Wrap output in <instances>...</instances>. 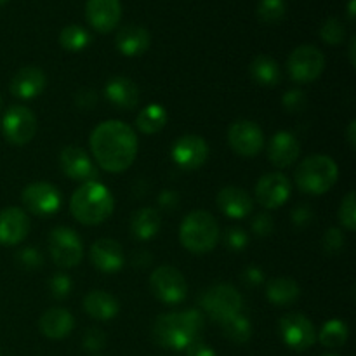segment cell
<instances>
[{
  "mask_svg": "<svg viewBox=\"0 0 356 356\" xmlns=\"http://www.w3.org/2000/svg\"><path fill=\"white\" fill-rule=\"evenodd\" d=\"M94 160L106 172H124L138 155V138L131 125L120 120L101 122L90 134Z\"/></svg>",
  "mask_w": 356,
  "mask_h": 356,
  "instance_id": "obj_1",
  "label": "cell"
},
{
  "mask_svg": "<svg viewBox=\"0 0 356 356\" xmlns=\"http://www.w3.org/2000/svg\"><path fill=\"white\" fill-rule=\"evenodd\" d=\"M204 315L198 309L165 313L153 323V339L167 350H186L204 329Z\"/></svg>",
  "mask_w": 356,
  "mask_h": 356,
  "instance_id": "obj_2",
  "label": "cell"
},
{
  "mask_svg": "<svg viewBox=\"0 0 356 356\" xmlns=\"http://www.w3.org/2000/svg\"><path fill=\"white\" fill-rule=\"evenodd\" d=\"M115 207L110 190L99 181L82 183L70 198L73 218L86 226H97L106 221Z\"/></svg>",
  "mask_w": 356,
  "mask_h": 356,
  "instance_id": "obj_3",
  "label": "cell"
},
{
  "mask_svg": "<svg viewBox=\"0 0 356 356\" xmlns=\"http://www.w3.org/2000/svg\"><path fill=\"white\" fill-rule=\"evenodd\" d=\"M179 240L184 249H188L190 252H211L219 240L218 221L207 211L190 212L181 222Z\"/></svg>",
  "mask_w": 356,
  "mask_h": 356,
  "instance_id": "obj_4",
  "label": "cell"
},
{
  "mask_svg": "<svg viewBox=\"0 0 356 356\" xmlns=\"http://www.w3.org/2000/svg\"><path fill=\"white\" fill-rule=\"evenodd\" d=\"M339 169L327 155H312L296 170V184L308 195H323L336 184Z\"/></svg>",
  "mask_w": 356,
  "mask_h": 356,
  "instance_id": "obj_5",
  "label": "cell"
},
{
  "mask_svg": "<svg viewBox=\"0 0 356 356\" xmlns=\"http://www.w3.org/2000/svg\"><path fill=\"white\" fill-rule=\"evenodd\" d=\"M202 308L216 322H225L238 315L242 309V296L235 287L228 284L212 285L202 296Z\"/></svg>",
  "mask_w": 356,
  "mask_h": 356,
  "instance_id": "obj_6",
  "label": "cell"
},
{
  "mask_svg": "<svg viewBox=\"0 0 356 356\" xmlns=\"http://www.w3.org/2000/svg\"><path fill=\"white\" fill-rule=\"evenodd\" d=\"M325 68V56L315 45H299L287 59L289 75L294 82H315Z\"/></svg>",
  "mask_w": 356,
  "mask_h": 356,
  "instance_id": "obj_7",
  "label": "cell"
},
{
  "mask_svg": "<svg viewBox=\"0 0 356 356\" xmlns=\"http://www.w3.org/2000/svg\"><path fill=\"white\" fill-rule=\"evenodd\" d=\"M149 289L153 296L167 306L179 305L188 294V284L183 273L172 266L156 268L149 277Z\"/></svg>",
  "mask_w": 356,
  "mask_h": 356,
  "instance_id": "obj_8",
  "label": "cell"
},
{
  "mask_svg": "<svg viewBox=\"0 0 356 356\" xmlns=\"http://www.w3.org/2000/svg\"><path fill=\"white\" fill-rule=\"evenodd\" d=\"M49 250L52 261L61 268L76 266L83 257L82 240L72 228L66 226L52 229L49 235Z\"/></svg>",
  "mask_w": 356,
  "mask_h": 356,
  "instance_id": "obj_9",
  "label": "cell"
},
{
  "mask_svg": "<svg viewBox=\"0 0 356 356\" xmlns=\"http://www.w3.org/2000/svg\"><path fill=\"white\" fill-rule=\"evenodd\" d=\"M282 341L294 351H306L315 344L316 330L312 320L301 313H287L278 322Z\"/></svg>",
  "mask_w": 356,
  "mask_h": 356,
  "instance_id": "obj_10",
  "label": "cell"
},
{
  "mask_svg": "<svg viewBox=\"0 0 356 356\" xmlns=\"http://www.w3.org/2000/svg\"><path fill=\"white\" fill-rule=\"evenodd\" d=\"M2 132L13 145H26L37 134V118L26 106H10L2 117Z\"/></svg>",
  "mask_w": 356,
  "mask_h": 356,
  "instance_id": "obj_11",
  "label": "cell"
},
{
  "mask_svg": "<svg viewBox=\"0 0 356 356\" xmlns=\"http://www.w3.org/2000/svg\"><path fill=\"white\" fill-rule=\"evenodd\" d=\"M24 207L35 216H52L61 209L63 197L51 183H31L21 193Z\"/></svg>",
  "mask_w": 356,
  "mask_h": 356,
  "instance_id": "obj_12",
  "label": "cell"
},
{
  "mask_svg": "<svg viewBox=\"0 0 356 356\" xmlns=\"http://www.w3.org/2000/svg\"><path fill=\"white\" fill-rule=\"evenodd\" d=\"M172 160L184 170H195L205 163L209 156V145L197 134L181 136L170 149Z\"/></svg>",
  "mask_w": 356,
  "mask_h": 356,
  "instance_id": "obj_13",
  "label": "cell"
},
{
  "mask_svg": "<svg viewBox=\"0 0 356 356\" xmlns=\"http://www.w3.org/2000/svg\"><path fill=\"white\" fill-rule=\"evenodd\" d=\"M228 143L238 155L256 156L264 146V136L256 122L238 120L229 127Z\"/></svg>",
  "mask_w": 356,
  "mask_h": 356,
  "instance_id": "obj_14",
  "label": "cell"
},
{
  "mask_svg": "<svg viewBox=\"0 0 356 356\" xmlns=\"http://www.w3.org/2000/svg\"><path fill=\"white\" fill-rule=\"evenodd\" d=\"M291 181L282 172L264 174L256 184V198L263 207L278 209L291 197Z\"/></svg>",
  "mask_w": 356,
  "mask_h": 356,
  "instance_id": "obj_15",
  "label": "cell"
},
{
  "mask_svg": "<svg viewBox=\"0 0 356 356\" xmlns=\"http://www.w3.org/2000/svg\"><path fill=\"white\" fill-rule=\"evenodd\" d=\"M59 165H61L63 172L73 181L89 183V181L97 179V169L92 159L79 146L63 148L61 155H59Z\"/></svg>",
  "mask_w": 356,
  "mask_h": 356,
  "instance_id": "obj_16",
  "label": "cell"
},
{
  "mask_svg": "<svg viewBox=\"0 0 356 356\" xmlns=\"http://www.w3.org/2000/svg\"><path fill=\"white\" fill-rule=\"evenodd\" d=\"M86 16L90 26L99 33L115 30L120 23L122 3L120 0H87Z\"/></svg>",
  "mask_w": 356,
  "mask_h": 356,
  "instance_id": "obj_17",
  "label": "cell"
},
{
  "mask_svg": "<svg viewBox=\"0 0 356 356\" xmlns=\"http://www.w3.org/2000/svg\"><path fill=\"white\" fill-rule=\"evenodd\" d=\"M30 232V219L19 207H7L0 212V243L17 245Z\"/></svg>",
  "mask_w": 356,
  "mask_h": 356,
  "instance_id": "obj_18",
  "label": "cell"
},
{
  "mask_svg": "<svg viewBox=\"0 0 356 356\" xmlns=\"http://www.w3.org/2000/svg\"><path fill=\"white\" fill-rule=\"evenodd\" d=\"M90 263L103 273H117L125 263L124 250L118 242L111 238H99L89 250Z\"/></svg>",
  "mask_w": 356,
  "mask_h": 356,
  "instance_id": "obj_19",
  "label": "cell"
},
{
  "mask_svg": "<svg viewBox=\"0 0 356 356\" xmlns=\"http://www.w3.org/2000/svg\"><path fill=\"white\" fill-rule=\"evenodd\" d=\"M299 153H301V145L298 138L287 131L277 132L268 145V159L280 169L292 165L299 159Z\"/></svg>",
  "mask_w": 356,
  "mask_h": 356,
  "instance_id": "obj_20",
  "label": "cell"
},
{
  "mask_svg": "<svg viewBox=\"0 0 356 356\" xmlns=\"http://www.w3.org/2000/svg\"><path fill=\"white\" fill-rule=\"evenodd\" d=\"M45 73L38 66H24L10 82V92L19 99H33L45 89Z\"/></svg>",
  "mask_w": 356,
  "mask_h": 356,
  "instance_id": "obj_21",
  "label": "cell"
},
{
  "mask_svg": "<svg viewBox=\"0 0 356 356\" xmlns=\"http://www.w3.org/2000/svg\"><path fill=\"white\" fill-rule=\"evenodd\" d=\"M218 207L228 218L242 219L252 212L254 202L245 190L236 186H226L218 193Z\"/></svg>",
  "mask_w": 356,
  "mask_h": 356,
  "instance_id": "obj_22",
  "label": "cell"
},
{
  "mask_svg": "<svg viewBox=\"0 0 356 356\" xmlns=\"http://www.w3.org/2000/svg\"><path fill=\"white\" fill-rule=\"evenodd\" d=\"M104 96L122 110H134L139 103V89L129 76H113L104 86Z\"/></svg>",
  "mask_w": 356,
  "mask_h": 356,
  "instance_id": "obj_23",
  "label": "cell"
},
{
  "mask_svg": "<svg viewBox=\"0 0 356 356\" xmlns=\"http://www.w3.org/2000/svg\"><path fill=\"white\" fill-rule=\"evenodd\" d=\"M117 49L127 58H134V56H141L148 51L149 44H152V37L146 28L139 26V24H127V26L120 28L115 38Z\"/></svg>",
  "mask_w": 356,
  "mask_h": 356,
  "instance_id": "obj_24",
  "label": "cell"
},
{
  "mask_svg": "<svg viewBox=\"0 0 356 356\" xmlns=\"http://www.w3.org/2000/svg\"><path fill=\"white\" fill-rule=\"evenodd\" d=\"M75 327L72 313L65 308H51L38 320V329L49 339H65Z\"/></svg>",
  "mask_w": 356,
  "mask_h": 356,
  "instance_id": "obj_25",
  "label": "cell"
},
{
  "mask_svg": "<svg viewBox=\"0 0 356 356\" xmlns=\"http://www.w3.org/2000/svg\"><path fill=\"white\" fill-rule=\"evenodd\" d=\"M83 309L92 318L101 320V322H108V320L115 318L120 309L117 299L111 294L104 291H92L83 298Z\"/></svg>",
  "mask_w": 356,
  "mask_h": 356,
  "instance_id": "obj_26",
  "label": "cell"
},
{
  "mask_svg": "<svg viewBox=\"0 0 356 356\" xmlns=\"http://www.w3.org/2000/svg\"><path fill=\"white\" fill-rule=\"evenodd\" d=\"M162 219L160 214L152 207H141L132 214L131 233L138 240H152L160 232Z\"/></svg>",
  "mask_w": 356,
  "mask_h": 356,
  "instance_id": "obj_27",
  "label": "cell"
},
{
  "mask_svg": "<svg viewBox=\"0 0 356 356\" xmlns=\"http://www.w3.org/2000/svg\"><path fill=\"white\" fill-rule=\"evenodd\" d=\"M299 296H301V289H299L298 282L287 277L275 278L266 287L268 301L275 306L294 305L299 299Z\"/></svg>",
  "mask_w": 356,
  "mask_h": 356,
  "instance_id": "obj_28",
  "label": "cell"
},
{
  "mask_svg": "<svg viewBox=\"0 0 356 356\" xmlns=\"http://www.w3.org/2000/svg\"><path fill=\"white\" fill-rule=\"evenodd\" d=\"M250 76L256 83L266 87H273L277 83H280L282 80V70L278 66V63L275 61L271 56L259 54L252 59L249 66Z\"/></svg>",
  "mask_w": 356,
  "mask_h": 356,
  "instance_id": "obj_29",
  "label": "cell"
},
{
  "mask_svg": "<svg viewBox=\"0 0 356 356\" xmlns=\"http://www.w3.org/2000/svg\"><path fill=\"white\" fill-rule=\"evenodd\" d=\"M167 124V111L162 104H148L139 111L138 118H136V125L143 134H156L162 131Z\"/></svg>",
  "mask_w": 356,
  "mask_h": 356,
  "instance_id": "obj_30",
  "label": "cell"
},
{
  "mask_svg": "<svg viewBox=\"0 0 356 356\" xmlns=\"http://www.w3.org/2000/svg\"><path fill=\"white\" fill-rule=\"evenodd\" d=\"M59 44L70 52H79L90 44V33L80 24H68L59 33Z\"/></svg>",
  "mask_w": 356,
  "mask_h": 356,
  "instance_id": "obj_31",
  "label": "cell"
},
{
  "mask_svg": "<svg viewBox=\"0 0 356 356\" xmlns=\"http://www.w3.org/2000/svg\"><path fill=\"white\" fill-rule=\"evenodd\" d=\"M221 327L225 336L236 344L247 343L250 339V336H252V325H250L249 318H245L240 313L232 316V318L225 320V322H221Z\"/></svg>",
  "mask_w": 356,
  "mask_h": 356,
  "instance_id": "obj_32",
  "label": "cell"
},
{
  "mask_svg": "<svg viewBox=\"0 0 356 356\" xmlns=\"http://www.w3.org/2000/svg\"><path fill=\"white\" fill-rule=\"evenodd\" d=\"M348 336H350V330H348L346 323L341 320H330L320 330L318 341L325 348H341L343 344H346Z\"/></svg>",
  "mask_w": 356,
  "mask_h": 356,
  "instance_id": "obj_33",
  "label": "cell"
},
{
  "mask_svg": "<svg viewBox=\"0 0 356 356\" xmlns=\"http://www.w3.org/2000/svg\"><path fill=\"white\" fill-rule=\"evenodd\" d=\"M256 13L259 21L266 24H275L284 19L285 13H287V6H285L284 0H261L257 3Z\"/></svg>",
  "mask_w": 356,
  "mask_h": 356,
  "instance_id": "obj_34",
  "label": "cell"
},
{
  "mask_svg": "<svg viewBox=\"0 0 356 356\" xmlns=\"http://www.w3.org/2000/svg\"><path fill=\"white\" fill-rule=\"evenodd\" d=\"M320 37L329 45L343 44L344 38H346V28H344L343 21L339 17H329V19H325V23L320 28Z\"/></svg>",
  "mask_w": 356,
  "mask_h": 356,
  "instance_id": "obj_35",
  "label": "cell"
},
{
  "mask_svg": "<svg viewBox=\"0 0 356 356\" xmlns=\"http://www.w3.org/2000/svg\"><path fill=\"white\" fill-rule=\"evenodd\" d=\"M339 221L343 222V226L350 232L356 229V197L355 191H350L346 197L343 198L339 207Z\"/></svg>",
  "mask_w": 356,
  "mask_h": 356,
  "instance_id": "obj_36",
  "label": "cell"
},
{
  "mask_svg": "<svg viewBox=\"0 0 356 356\" xmlns=\"http://www.w3.org/2000/svg\"><path fill=\"white\" fill-rule=\"evenodd\" d=\"M16 263L24 270H37L44 264V257L35 247H23L16 252Z\"/></svg>",
  "mask_w": 356,
  "mask_h": 356,
  "instance_id": "obj_37",
  "label": "cell"
},
{
  "mask_svg": "<svg viewBox=\"0 0 356 356\" xmlns=\"http://www.w3.org/2000/svg\"><path fill=\"white\" fill-rule=\"evenodd\" d=\"M282 104H284L285 110L289 113H299V111L306 110V104H308V99H306V94L299 89L287 90L282 97Z\"/></svg>",
  "mask_w": 356,
  "mask_h": 356,
  "instance_id": "obj_38",
  "label": "cell"
},
{
  "mask_svg": "<svg viewBox=\"0 0 356 356\" xmlns=\"http://www.w3.org/2000/svg\"><path fill=\"white\" fill-rule=\"evenodd\" d=\"M72 280H70L68 275L65 273H56L54 277L49 280V291H51L52 298L56 299H65L68 298L70 292H72Z\"/></svg>",
  "mask_w": 356,
  "mask_h": 356,
  "instance_id": "obj_39",
  "label": "cell"
},
{
  "mask_svg": "<svg viewBox=\"0 0 356 356\" xmlns=\"http://www.w3.org/2000/svg\"><path fill=\"white\" fill-rule=\"evenodd\" d=\"M225 243L233 252H240L249 243V235L242 228H229L225 235Z\"/></svg>",
  "mask_w": 356,
  "mask_h": 356,
  "instance_id": "obj_40",
  "label": "cell"
},
{
  "mask_svg": "<svg viewBox=\"0 0 356 356\" xmlns=\"http://www.w3.org/2000/svg\"><path fill=\"white\" fill-rule=\"evenodd\" d=\"M104 344H106V336L101 329H87L86 334H83V348L87 351H99L103 350Z\"/></svg>",
  "mask_w": 356,
  "mask_h": 356,
  "instance_id": "obj_41",
  "label": "cell"
},
{
  "mask_svg": "<svg viewBox=\"0 0 356 356\" xmlns=\"http://www.w3.org/2000/svg\"><path fill=\"white\" fill-rule=\"evenodd\" d=\"M323 249L329 254H337L344 247V236L343 232L337 228L327 229L325 235H323Z\"/></svg>",
  "mask_w": 356,
  "mask_h": 356,
  "instance_id": "obj_42",
  "label": "cell"
},
{
  "mask_svg": "<svg viewBox=\"0 0 356 356\" xmlns=\"http://www.w3.org/2000/svg\"><path fill=\"white\" fill-rule=\"evenodd\" d=\"M75 104L80 110L87 111L97 104V94L94 89H80L75 94Z\"/></svg>",
  "mask_w": 356,
  "mask_h": 356,
  "instance_id": "obj_43",
  "label": "cell"
},
{
  "mask_svg": "<svg viewBox=\"0 0 356 356\" xmlns=\"http://www.w3.org/2000/svg\"><path fill=\"white\" fill-rule=\"evenodd\" d=\"M273 229H275V222L268 214H259L254 218L252 232L256 233L257 236L271 235V232H273Z\"/></svg>",
  "mask_w": 356,
  "mask_h": 356,
  "instance_id": "obj_44",
  "label": "cell"
},
{
  "mask_svg": "<svg viewBox=\"0 0 356 356\" xmlns=\"http://www.w3.org/2000/svg\"><path fill=\"white\" fill-rule=\"evenodd\" d=\"M313 219V211L309 209V205H298V207L292 211V222H294L298 228H305L312 222Z\"/></svg>",
  "mask_w": 356,
  "mask_h": 356,
  "instance_id": "obj_45",
  "label": "cell"
},
{
  "mask_svg": "<svg viewBox=\"0 0 356 356\" xmlns=\"http://www.w3.org/2000/svg\"><path fill=\"white\" fill-rule=\"evenodd\" d=\"M179 195H177V191H172V190H165L162 191V193L159 195V205L162 209H165V211H174V209L179 207Z\"/></svg>",
  "mask_w": 356,
  "mask_h": 356,
  "instance_id": "obj_46",
  "label": "cell"
},
{
  "mask_svg": "<svg viewBox=\"0 0 356 356\" xmlns=\"http://www.w3.org/2000/svg\"><path fill=\"white\" fill-rule=\"evenodd\" d=\"M186 356H216V351L212 350L209 344L202 343V341L197 339L186 348Z\"/></svg>",
  "mask_w": 356,
  "mask_h": 356,
  "instance_id": "obj_47",
  "label": "cell"
},
{
  "mask_svg": "<svg viewBox=\"0 0 356 356\" xmlns=\"http://www.w3.org/2000/svg\"><path fill=\"white\" fill-rule=\"evenodd\" d=\"M263 280H264V273L259 270V268L250 266L243 271V282H245V284L259 285V284H263Z\"/></svg>",
  "mask_w": 356,
  "mask_h": 356,
  "instance_id": "obj_48",
  "label": "cell"
},
{
  "mask_svg": "<svg viewBox=\"0 0 356 356\" xmlns=\"http://www.w3.org/2000/svg\"><path fill=\"white\" fill-rule=\"evenodd\" d=\"M149 261H152V256L146 252H141V254H136L134 256V264H138V266H148Z\"/></svg>",
  "mask_w": 356,
  "mask_h": 356,
  "instance_id": "obj_49",
  "label": "cell"
},
{
  "mask_svg": "<svg viewBox=\"0 0 356 356\" xmlns=\"http://www.w3.org/2000/svg\"><path fill=\"white\" fill-rule=\"evenodd\" d=\"M356 122L355 120H351L350 122V127H348V141H350V145H351V148H355V145H356Z\"/></svg>",
  "mask_w": 356,
  "mask_h": 356,
  "instance_id": "obj_50",
  "label": "cell"
},
{
  "mask_svg": "<svg viewBox=\"0 0 356 356\" xmlns=\"http://www.w3.org/2000/svg\"><path fill=\"white\" fill-rule=\"evenodd\" d=\"M355 40H356L355 37L351 38V45H350V58H351V63H353V65H355Z\"/></svg>",
  "mask_w": 356,
  "mask_h": 356,
  "instance_id": "obj_51",
  "label": "cell"
},
{
  "mask_svg": "<svg viewBox=\"0 0 356 356\" xmlns=\"http://www.w3.org/2000/svg\"><path fill=\"white\" fill-rule=\"evenodd\" d=\"M353 17H355V0H351L350 2V19L353 21Z\"/></svg>",
  "mask_w": 356,
  "mask_h": 356,
  "instance_id": "obj_52",
  "label": "cell"
},
{
  "mask_svg": "<svg viewBox=\"0 0 356 356\" xmlns=\"http://www.w3.org/2000/svg\"><path fill=\"white\" fill-rule=\"evenodd\" d=\"M6 2H9V0H0V6H3Z\"/></svg>",
  "mask_w": 356,
  "mask_h": 356,
  "instance_id": "obj_53",
  "label": "cell"
},
{
  "mask_svg": "<svg viewBox=\"0 0 356 356\" xmlns=\"http://www.w3.org/2000/svg\"><path fill=\"white\" fill-rule=\"evenodd\" d=\"M322 356H337V355H332V353H327V355H322Z\"/></svg>",
  "mask_w": 356,
  "mask_h": 356,
  "instance_id": "obj_54",
  "label": "cell"
},
{
  "mask_svg": "<svg viewBox=\"0 0 356 356\" xmlns=\"http://www.w3.org/2000/svg\"><path fill=\"white\" fill-rule=\"evenodd\" d=\"M0 106H2V97H0Z\"/></svg>",
  "mask_w": 356,
  "mask_h": 356,
  "instance_id": "obj_55",
  "label": "cell"
},
{
  "mask_svg": "<svg viewBox=\"0 0 356 356\" xmlns=\"http://www.w3.org/2000/svg\"><path fill=\"white\" fill-rule=\"evenodd\" d=\"M0 356H2V355H0Z\"/></svg>",
  "mask_w": 356,
  "mask_h": 356,
  "instance_id": "obj_56",
  "label": "cell"
}]
</instances>
